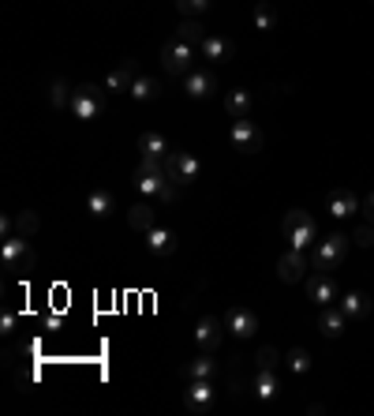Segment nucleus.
<instances>
[{
    "mask_svg": "<svg viewBox=\"0 0 374 416\" xmlns=\"http://www.w3.org/2000/svg\"><path fill=\"white\" fill-rule=\"evenodd\" d=\"M135 61H124L120 68H113V72L105 75V91H113V94H127L131 91V83H135Z\"/></svg>",
    "mask_w": 374,
    "mask_h": 416,
    "instance_id": "nucleus-16",
    "label": "nucleus"
},
{
    "mask_svg": "<svg viewBox=\"0 0 374 416\" xmlns=\"http://www.w3.org/2000/svg\"><path fill=\"white\" fill-rule=\"evenodd\" d=\"M356 244L371 247V244H374V229H359V233H356Z\"/></svg>",
    "mask_w": 374,
    "mask_h": 416,
    "instance_id": "nucleus-35",
    "label": "nucleus"
},
{
    "mask_svg": "<svg viewBox=\"0 0 374 416\" xmlns=\"http://www.w3.org/2000/svg\"><path fill=\"white\" fill-rule=\"evenodd\" d=\"M232 53H236L232 38H221V34H206V42L198 45V56H202V61H214V64L232 61Z\"/></svg>",
    "mask_w": 374,
    "mask_h": 416,
    "instance_id": "nucleus-13",
    "label": "nucleus"
},
{
    "mask_svg": "<svg viewBox=\"0 0 374 416\" xmlns=\"http://www.w3.org/2000/svg\"><path fill=\"white\" fill-rule=\"evenodd\" d=\"M173 4H176V12L184 19H198L210 8V0H173Z\"/></svg>",
    "mask_w": 374,
    "mask_h": 416,
    "instance_id": "nucleus-30",
    "label": "nucleus"
},
{
    "mask_svg": "<svg viewBox=\"0 0 374 416\" xmlns=\"http://www.w3.org/2000/svg\"><path fill=\"white\" fill-rule=\"evenodd\" d=\"M68 109L75 113V121H98V116L105 113V86H94V83L75 86Z\"/></svg>",
    "mask_w": 374,
    "mask_h": 416,
    "instance_id": "nucleus-3",
    "label": "nucleus"
},
{
    "mask_svg": "<svg viewBox=\"0 0 374 416\" xmlns=\"http://www.w3.org/2000/svg\"><path fill=\"white\" fill-rule=\"evenodd\" d=\"M367 206H371V210H367V217H371V222H374V192H371V203H367Z\"/></svg>",
    "mask_w": 374,
    "mask_h": 416,
    "instance_id": "nucleus-37",
    "label": "nucleus"
},
{
    "mask_svg": "<svg viewBox=\"0 0 374 416\" xmlns=\"http://www.w3.org/2000/svg\"><path fill=\"white\" fill-rule=\"evenodd\" d=\"M225 109H228V116L232 121H240V116H251V109H255V98H251V91H228L225 94Z\"/></svg>",
    "mask_w": 374,
    "mask_h": 416,
    "instance_id": "nucleus-20",
    "label": "nucleus"
},
{
    "mask_svg": "<svg viewBox=\"0 0 374 416\" xmlns=\"http://www.w3.org/2000/svg\"><path fill=\"white\" fill-rule=\"evenodd\" d=\"M195 345H198V353H214L217 345H221V338H225V330H221V323L214 319V315H202V319L195 323Z\"/></svg>",
    "mask_w": 374,
    "mask_h": 416,
    "instance_id": "nucleus-11",
    "label": "nucleus"
},
{
    "mask_svg": "<svg viewBox=\"0 0 374 416\" xmlns=\"http://www.w3.org/2000/svg\"><path fill=\"white\" fill-rule=\"evenodd\" d=\"M307 293H311V300H315V304H322V308H326L333 296H337V285H333L326 274H315V277L307 282Z\"/></svg>",
    "mask_w": 374,
    "mask_h": 416,
    "instance_id": "nucleus-21",
    "label": "nucleus"
},
{
    "mask_svg": "<svg viewBox=\"0 0 374 416\" xmlns=\"http://www.w3.org/2000/svg\"><path fill=\"white\" fill-rule=\"evenodd\" d=\"M143 244L157 255V259H173L176 255V233L165 229V225H154L150 233H143Z\"/></svg>",
    "mask_w": 374,
    "mask_h": 416,
    "instance_id": "nucleus-12",
    "label": "nucleus"
},
{
    "mask_svg": "<svg viewBox=\"0 0 374 416\" xmlns=\"http://www.w3.org/2000/svg\"><path fill=\"white\" fill-rule=\"evenodd\" d=\"M195 56H198V49L187 45V42H180V38L161 45V68H165L173 79H184L187 72H195Z\"/></svg>",
    "mask_w": 374,
    "mask_h": 416,
    "instance_id": "nucleus-2",
    "label": "nucleus"
},
{
    "mask_svg": "<svg viewBox=\"0 0 374 416\" xmlns=\"http://www.w3.org/2000/svg\"><path fill=\"white\" fill-rule=\"evenodd\" d=\"M184 375H187V379H214V375H217V360L210 353H198L195 360H187Z\"/></svg>",
    "mask_w": 374,
    "mask_h": 416,
    "instance_id": "nucleus-22",
    "label": "nucleus"
},
{
    "mask_svg": "<svg viewBox=\"0 0 374 416\" xmlns=\"http://www.w3.org/2000/svg\"><path fill=\"white\" fill-rule=\"evenodd\" d=\"M255 394H258V401H274L277 398V368H258Z\"/></svg>",
    "mask_w": 374,
    "mask_h": 416,
    "instance_id": "nucleus-23",
    "label": "nucleus"
},
{
    "mask_svg": "<svg viewBox=\"0 0 374 416\" xmlns=\"http://www.w3.org/2000/svg\"><path fill=\"white\" fill-rule=\"evenodd\" d=\"M345 323H348V315H345V311H329V308H322L318 326H322V334H326V338H341V334H345Z\"/></svg>",
    "mask_w": 374,
    "mask_h": 416,
    "instance_id": "nucleus-25",
    "label": "nucleus"
},
{
    "mask_svg": "<svg viewBox=\"0 0 374 416\" xmlns=\"http://www.w3.org/2000/svg\"><path fill=\"white\" fill-rule=\"evenodd\" d=\"M255 26H258V31H274V26H277V19H274V12H270V8H266V4H262V0H258V4H255Z\"/></svg>",
    "mask_w": 374,
    "mask_h": 416,
    "instance_id": "nucleus-31",
    "label": "nucleus"
},
{
    "mask_svg": "<svg viewBox=\"0 0 374 416\" xmlns=\"http://www.w3.org/2000/svg\"><path fill=\"white\" fill-rule=\"evenodd\" d=\"M86 210H90V217H109L116 210V195L109 192V187H94V192L86 195Z\"/></svg>",
    "mask_w": 374,
    "mask_h": 416,
    "instance_id": "nucleus-19",
    "label": "nucleus"
},
{
    "mask_svg": "<svg viewBox=\"0 0 374 416\" xmlns=\"http://www.w3.org/2000/svg\"><path fill=\"white\" fill-rule=\"evenodd\" d=\"M345 247H348V236H341V233H333V236H326V240H318V247H315V266H318V270L337 266L341 259H345Z\"/></svg>",
    "mask_w": 374,
    "mask_h": 416,
    "instance_id": "nucleus-9",
    "label": "nucleus"
},
{
    "mask_svg": "<svg viewBox=\"0 0 374 416\" xmlns=\"http://www.w3.org/2000/svg\"><path fill=\"white\" fill-rule=\"evenodd\" d=\"M176 38H180V42H187V45H202V42H206V31H202V23H198V19H180V26H176Z\"/></svg>",
    "mask_w": 374,
    "mask_h": 416,
    "instance_id": "nucleus-26",
    "label": "nucleus"
},
{
    "mask_svg": "<svg viewBox=\"0 0 374 416\" xmlns=\"http://www.w3.org/2000/svg\"><path fill=\"white\" fill-rule=\"evenodd\" d=\"M214 86H217V79L210 75V72H202V68H195V72L184 75V94L191 98V102H202V98H210V94H214Z\"/></svg>",
    "mask_w": 374,
    "mask_h": 416,
    "instance_id": "nucleus-14",
    "label": "nucleus"
},
{
    "mask_svg": "<svg viewBox=\"0 0 374 416\" xmlns=\"http://www.w3.org/2000/svg\"><path fill=\"white\" fill-rule=\"evenodd\" d=\"M285 236L292 240V247H296V252L311 247V244L318 240V225H315V217H311L307 210H292V214H285Z\"/></svg>",
    "mask_w": 374,
    "mask_h": 416,
    "instance_id": "nucleus-4",
    "label": "nucleus"
},
{
    "mask_svg": "<svg viewBox=\"0 0 374 416\" xmlns=\"http://www.w3.org/2000/svg\"><path fill=\"white\" fill-rule=\"evenodd\" d=\"M258 368H277V349H274V345L258 349Z\"/></svg>",
    "mask_w": 374,
    "mask_h": 416,
    "instance_id": "nucleus-34",
    "label": "nucleus"
},
{
    "mask_svg": "<svg viewBox=\"0 0 374 416\" xmlns=\"http://www.w3.org/2000/svg\"><path fill=\"white\" fill-rule=\"evenodd\" d=\"M225 330H232L236 338H255V330H258V315L244 308V304H236V308H228L225 311Z\"/></svg>",
    "mask_w": 374,
    "mask_h": 416,
    "instance_id": "nucleus-10",
    "label": "nucleus"
},
{
    "mask_svg": "<svg viewBox=\"0 0 374 416\" xmlns=\"http://www.w3.org/2000/svg\"><path fill=\"white\" fill-rule=\"evenodd\" d=\"M131 102H154L157 98V79H150V75H135V83H131V91H127Z\"/></svg>",
    "mask_w": 374,
    "mask_h": 416,
    "instance_id": "nucleus-24",
    "label": "nucleus"
},
{
    "mask_svg": "<svg viewBox=\"0 0 374 416\" xmlns=\"http://www.w3.org/2000/svg\"><path fill=\"white\" fill-rule=\"evenodd\" d=\"M341 311H345L348 319H363V315L371 311V304H367V296H363V293H348L345 300H341Z\"/></svg>",
    "mask_w": 374,
    "mask_h": 416,
    "instance_id": "nucleus-28",
    "label": "nucleus"
},
{
    "mask_svg": "<svg viewBox=\"0 0 374 416\" xmlns=\"http://www.w3.org/2000/svg\"><path fill=\"white\" fill-rule=\"evenodd\" d=\"M139 151H143V157H161V162H165V157L173 154V143L161 132H143L139 135Z\"/></svg>",
    "mask_w": 374,
    "mask_h": 416,
    "instance_id": "nucleus-17",
    "label": "nucleus"
},
{
    "mask_svg": "<svg viewBox=\"0 0 374 416\" xmlns=\"http://www.w3.org/2000/svg\"><path fill=\"white\" fill-rule=\"evenodd\" d=\"M12 326H15V311H4V319H0V330L12 334Z\"/></svg>",
    "mask_w": 374,
    "mask_h": 416,
    "instance_id": "nucleus-36",
    "label": "nucleus"
},
{
    "mask_svg": "<svg viewBox=\"0 0 374 416\" xmlns=\"http://www.w3.org/2000/svg\"><path fill=\"white\" fill-rule=\"evenodd\" d=\"M127 225L135 233H150L157 225V203H135L127 210Z\"/></svg>",
    "mask_w": 374,
    "mask_h": 416,
    "instance_id": "nucleus-15",
    "label": "nucleus"
},
{
    "mask_svg": "<svg viewBox=\"0 0 374 416\" xmlns=\"http://www.w3.org/2000/svg\"><path fill=\"white\" fill-rule=\"evenodd\" d=\"M0 259H4L8 270H30L34 266V252H30V236H4V247H0Z\"/></svg>",
    "mask_w": 374,
    "mask_h": 416,
    "instance_id": "nucleus-5",
    "label": "nucleus"
},
{
    "mask_svg": "<svg viewBox=\"0 0 374 416\" xmlns=\"http://www.w3.org/2000/svg\"><path fill=\"white\" fill-rule=\"evenodd\" d=\"M214 401H217V390H214V379H187V390H184V405H187V413H210L214 409Z\"/></svg>",
    "mask_w": 374,
    "mask_h": 416,
    "instance_id": "nucleus-6",
    "label": "nucleus"
},
{
    "mask_svg": "<svg viewBox=\"0 0 374 416\" xmlns=\"http://www.w3.org/2000/svg\"><path fill=\"white\" fill-rule=\"evenodd\" d=\"M15 229L23 233V236H34V229H38V217L30 214V210H26V214H19V217H15Z\"/></svg>",
    "mask_w": 374,
    "mask_h": 416,
    "instance_id": "nucleus-33",
    "label": "nucleus"
},
{
    "mask_svg": "<svg viewBox=\"0 0 374 416\" xmlns=\"http://www.w3.org/2000/svg\"><path fill=\"white\" fill-rule=\"evenodd\" d=\"M49 105H53V109H68V105H72V91H68L64 79H53V86H49Z\"/></svg>",
    "mask_w": 374,
    "mask_h": 416,
    "instance_id": "nucleus-29",
    "label": "nucleus"
},
{
    "mask_svg": "<svg viewBox=\"0 0 374 416\" xmlns=\"http://www.w3.org/2000/svg\"><path fill=\"white\" fill-rule=\"evenodd\" d=\"M131 180H135V192H139V195L154 199L157 206H169V203L180 199V184L169 176V165L161 162V157H143Z\"/></svg>",
    "mask_w": 374,
    "mask_h": 416,
    "instance_id": "nucleus-1",
    "label": "nucleus"
},
{
    "mask_svg": "<svg viewBox=\"0 0 374 416\" xmlns=\"http://www.w3.org/2000/svg\"><path fill=\"white\" fill-rule=\"evenodd\" d=\"M303 270H307V259H303V252H296V247L277 259V277H281V282H299Z\"/></svg>",
    "mask_w": 374,
    "mask_h": 416,
    "instance_id": "nucleus-18",
    "label": "nucleus"
},
{
    "mask_svg": "<svg viewBox=\"0 0 374 416\" xmlns=\"http://www.w3.org/2000/svg\"><path fill=\"white\" fill-rule=\"evenodd\" d=\"M356 195H352V192H337V195H333V199H329V214L333 217H352V214H356Z\"/></svg>",
    "mask_w": 374,
    "mask_h": 416,
    "instance_id": "nucleus-27",
    "label": "nucleus"
},
{
    "mask_svg": "<svg viewBox=\"0 0 374 416\" xmlns=\"http://www.w3.org/2000/svg\"><path fill=\"white\" fill-rule=\"evenodd\" d=\"M228 139H232V146H236L240 154H255L262 146V128L251 121V116H240V121H232Z\"/></svg>",
    "mask_w": 374,
    "mask_h": 416,
    "instance_id": "nucleus-8",
    "label": "nucleus"
},
{
    "mask_svg": "<svg viewBox=\"0 0 374 416\" xmlns=\"http://www.w3.org/2000/svg\"><path fill=\"white\" fill-rule=\"evenodd\" d=\"M288 368L296 371V375H307V371H311V356L303 353V349H292V353H288Z\"/></svg>",
    "mask_w": 374,
    "mask_h": 416,
    "instance_id": "nucleus-32",
    "label": "nucleus"
},
{
    "mask_svg": "<svg viewBox=\"0 0 374 416\" xmlns=\"http://www.w3.org/2000/svg\"><path fill=\"white\" fill-rule=\"evenodd\" d=\"M165 165H169V176H173L176 184H195L202 176V162L191 151H173L165 157Z\"/></svg>",
    "mask_w": 374,
    "mask_h": 416,
    "instance_id": "nucleus-7",
    "label": "nucleus"
}]
</instances>
